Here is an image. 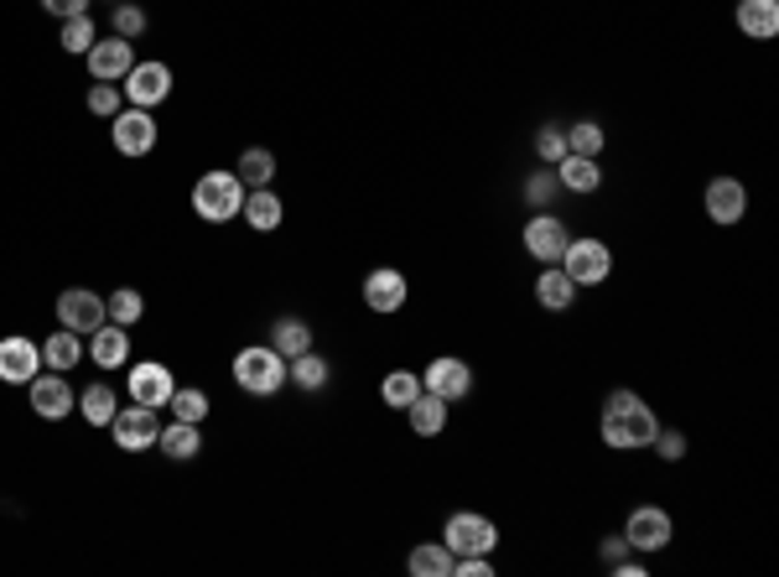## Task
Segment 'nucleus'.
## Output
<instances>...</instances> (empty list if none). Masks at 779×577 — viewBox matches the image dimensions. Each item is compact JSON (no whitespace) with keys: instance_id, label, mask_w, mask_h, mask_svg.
<instances>
[{"instance_id":"f257e3e1","label":"nucleus","mask_w":779,"mask_h":577,"mask_svg":"<svg viewBox=\"0 0 779 577\" xmlns=\"http://www.w3.org/2000/svg\"><path fill=\"white\" fill-rule=\"evenodd\" d=\"M655 432H660V417L639 401L635 390H608V401H603V442L608 448L613 452L650 448Z\"/></svg>"},{"instance_id":"f03ea898","label":"nucleus","mask_w":779,"mask_h":577,"mask_svg":"<svg viewBox=\"0 0 779 577\" xmlns=\"http://www.w3.org/2000/svg\"><path fill=\"white\" fill-rule=\"evenodd\" d=\"M234 385L250 390V396H276V390L291 385V365L271 344H250V349L234 354Z\"/></svg>"},{"instance_id":"7ed1b4c3","label":"nucleus","mask_w":779,"mask_h":577,"mask_svg":"<svg viewBox=\"0 0 779 577\" xmlns=\"http://www.w3.org/2000/svg\"><path fill=\"white\" fill-rule=\"evenodd\" d=\"M244 209V182L234 172H208L192 182V213L208 225H229Z\"/></svg>"},{"instance_id":"20e7f679","label":"nucleus","mask_w":779,"mask_h":577,"mask_svg":"<svg viewBox=\"0 0 779 577\" xmlns=\"http://www.w3.org/2000/svg\"><path fill=\"white\" fill-rule=\"evenodd\" d=\"M442 546L452 551V557H493V546H499V526H493L489 515H478V510H458V515H447V526H442Z\"/></svg>"},{"instance_id":"39448f33","label":"nucleus","mask_w":779,"mask_h":577,"mask_svg":"<svg viewBox=\"0 0 779 577\" xmlns=\"http://www.w3.org/2000/svg\"><path fill=\"white\" fill-rule=\"evenodd\" d=\"M557 266L572 276L577 287H598V281H608V276H613V250H608L603 240L582 235V240H567V250H561Z\"/></svg>"},{"instance_id":"423d86ee","label":"nucleus","mask_w":779,"mask_h":577,"mask_svg":"<svg viewBox=\"0 0 779 577\" xmlns=\"http://www.w3.org/2000/svg\"><path fill=\"white\" fill-rule=\"evenodd\" d=\"M670 536H676V520H670L660 505H639V510H629V520H623L629 551H666Z\"/></svg>"},{"instance_id":"0eeeda50","label":"nucleus","mask_w":779,"mask_h":577,"mask_svg":"<svg viewBox=\"0 0 779 577\" xmlns=\"http://www.w3.org/2000/svg\"><path fill=\"white\" fill-rule=\"evenodd\" d=\"M110 141L120 157H151L157 151V120H151V110H120L110 120Z\"/></svg>"},{"instance_id":"6e6552de","label":"nucleus","mask_w":779,"mask_h":577,"mask_svg":"<svg viewBox=\"0 0 779 577\" xmlns=\"http://www.w3.org/2000/svg\"><path fill=\"white\" fill-rule=\"evenodd\" d=\"M27 396H32V411L42 421H68L79 411V396H73V385L63 380V369H52V375H37L27 385Z\"/></svg>"},{"instance_id":"1a4fd4ad","label":"nucleus","mask_w":779,"mask_h":577,"mask_svg":"<svg viewBox=\"0 0 779 577\" xmlns=\"http://www.w3.org/2000/svg\"><path fill=\"white\" fill-rule=\"evenodd\" d=\"M126 390H130V401H136V406H151V411H161V406L172 401L177 380H172V369H167V365H157V359H141V365H130Z\"/></svg>"},{"instance_id":"9d476101","label":"nucleus","mask_w":779,"mask_h":577,"mask_svg":"<svg viewBox=\"0 0 779 577\" xmlns=\"http://www.w3.org/2000/svg\"><path fill=\"white\" fill-rule=\"evenodd\" d=\"M58 322L63 328H73L79 338H89L99 328V322H110V312H104V297L89 287H68L63 297H58Z\"/></svg>"},{"instance_id":"9b49d317","label":"nucleus","mask_w":779,"mask_h":577,"mask_svg":"<svg viewBox=\"0 0 779 577\" xmlns=\"http://www.w3.org/2000/svg\"><path fill=\"white\" fill-rule=\"evenodd\" d=\"M110 432H114V442H120L126 452H146V448H157L161 421H157V411H151V406H136V401H130L126 411H114Z\"/></svg>"},{"instance_id":"f8f14e48","label":"nucleus","mask_w":779,"mask_h":577,"mask_svg":"<svg viewBox=\"0 0 779 577\" xmlns=\"http://www.w3.org/2000/svg\"><path fill=\"white\" fill-rule=\"evenodd\" d=\"M120 94L136 105V110H151V105H161V99L172 94V68L167 63H136L120 79Z\"/></svg>"},{"instance_id":"ddd939ff","label":"nucleus","mask_w":779,"mask_h":577,"mask_svg":"<svg viewBox=\"0 0 779 577\" xmlns=\"http://www.w3.org/2000/svg\"><path fill=\"white\" fill-rule=\"evenodd\" d=\"M421 390L442 396L447 406L462 401V396L473 390V365H468V359H452V354H442V359H431V365H427V375H421Z\"/></svg>"},{"instance_id":"4468645a","label":"nucleus","mask_w":779,"mask_h":577,"mask_svg":"<svg viewBox=\"0 0 779 577\" xmlns=\"http://www.w3.org/2000/svg\"><path fill=\"white\" fill-rule=\"evenodd\" d=\"M701 209H707L712 225H738L748 213V188L738 177H712V182L701 188Z\"/></svg>"},{"instance_id":"2eb2a0df","label":"nucleus","mask_w":779,"mask_h":577,"mask_svg":"<svg viewBox=\"0 0 779 577\" xmlns=\"http://www.w3.org/2000/svg\"><path fill=\"white\" fill-rule=\"evenodd\" d=\"M42 375V349H37L32 338H0V380L6 385H32Z\"/></svg>"},{"instance_id":"dca6fc26","label":"nucleus","mask_w":779,"mask_h":577,"mask_svg":"<svg viewBox=\"0 0 779 577\" xmlns=\"http://www.w3.org/2000/svg\"><path fill=\"white\" fill-rule=\"evenodd\" d=\"M520 240H526V256H530V260H541V266H557L572 235H567V225H561L557 213H536Z\"/></svg>"},{"instance_id":"f3484780","label":"nucleus","mask_w":779,"mask_h":577,"mask_svg":"<svg viewBox=\"0 0 779 577\" xmlns=\"http://www.w3.org/2000/svg\"><path fill=\"white\" fill-rule=\"evenodd\" d=\"M83 58H89V73H94V83H120L130 68H136V42H126V37H110V42H94Z\"/></svg>"},{"instance_id":"a211bd4d","label":"nucleus","mask_w":779,"mask_h":577,"mask_svg":"<svg viewBox=\"0 0 779 577\" xmlns=\"http://www.w3.org/2000/svg\"><path fill=\"white\" fill-rule=\"evenodd\" d=\"M406 276L390 271V266H380V271H369L364 276V307L369 312H400L406 307Z\"/></svg>"},{"instance_id":"6ab92c4d","label":"nucleus","mask_w":779,"mask_h":577,"mask_svg":"<svg viewBox=\"0 0 779 577\" xmlns=\"http://www.w3.org/2000/svg\"><path fill=\"white\" fill-rule=\"evenodd\" d=\"M89 359L99 369H126L130 365V334L120 322H99L94 334H89Z\"/></svg>"},{"instance_id":"aec40b11","label":"nucleus","mask_w":779,"mask_h":577,"mask_svg":"<svg viewBox=\"0 0 779 577\" xmlns=\"http://www.w3.org/2000/svg\"><path fill=\"white\" fill-rule=\"evenodd\" d=\"M732 21L748 42H769V37H779V0H738Z\"/></svg>"},{"instance_id":"412c9836","label":"nucleus","mask_w":779,"mask_h":577,"mask_svg":"<svg viewBox=\"0 0 779 577\" xmlns=\"http://www.w3.org/2000/svg\"><path fill=\"white\" fill-rule=\"evenodd\" d=\"M577 281L561 266H541V276H536V302L546 307V312H567V307L577 302Z\"/></svg>"},{"instance_id":"4be33fe9","label":"nucleus","mask_w":779,"mask_h":577,"mask_svg":"<svg viewBox=\"0 0 779 577\" xmlns=\"http://www.w3.org/2000/svg\"><path fill=\"white\" fill-rule=\"evenodd\" d=\"M551 172H557V182L567 192H598L603 188V167H598V157H572V151H567Z\"/></svg>"},{"instance_id":"5701e85b","label":"nucleus","mask_w":779,"mask_h":577,"mask_svg":"<svg viewBox=\"0 0 779 577\" xmlns=\"http://www.w3.org/2000/svg\"><path fill=\"white\" fill-rule=\"evenodd\" d=\"M244 219H250V229H260V235H271V229H281V219H287V209H281V198H276L271 188H250L244 192Z\"/></svg>"},{"instance_id":"b1692460","label":"nucleus","mask_w":779,"mask_h":577,"mask_svg":"<svg viewBox=\"0 0 779 577\" xmlns=\"http://www.w3.org/2000/svg\"><path fill=\"white\" fill-rule=\"evenodd\" d=\"M157 448L172 458V464H192L198 452H203V432L192 427V421H172V427H161Z\"/></svg>"},{"instance_id":"393cba45","label":"nucleus","mask_w":779,"mask_h":577,"mask_svg":"<svg viewBox=\"0 0 779 577\" xmlns=\"http://www.w3.org/2000/svg\"><path fill=\"white\" fill-rule=\"evenodd\" d=\"M406 417H411L416 437H437L447 427V401H442V396H431V390H421V396L406 406Z\"/></svg>"},{"instance_id":"a878e982","label":"nucleus","mask_w":779,"mask_h":577,"mask_svg":"<svg viewBox=\"0 0 779 577\" xmlns=\"http://www.w3.org/2000/svg\"><path fill=\"white\" fill-rule=\"evenodd\" d=\"M79 359H83V338L73 334V328H63V334H48V338H42V365H48V369H63V375H68V369L79 365Z\"/></svg>"},{"instance_id":"bb28decb","label":"nucleus","mask_w":779,"mask_h":577,"mask_svg":"<svg viewBox=\"0 0 779 577\" xmlns=\"http://www.w3.org/2000/svg\"><path fill=\"white\" fill-rule=\"evenodd\" d=\"M406 573L411 577H452V551H447L442 541H421L406 557Z\"/></svg>"},{"instance_id":"cd10ccee","label":"nucleus","mask_w":779,"mask_h":577,"mask_svg":"<svg viewBox=\"0 0 779 577\" xmlns=\"http://www.w3.org/2000/svg\"><path fill=\"white\" fill-rule=\"evenodd\" d=\"M333 380V365H328V359H322V354H297V359H291V385H297V390H307V396H318L322 385Z\"/></svg>"},{"instance_id":"c85d7f7f","label":"nucleus","mask_w":779,"mask_h":577,"mask_svg":"<svg viewBox=\"0 0 779 577\" xmlns=\"http://www.w3.org/2000/svg\"><path fill=\"white\" fill-rule=\"evenodd\" d=\"M271 349H276V354H281V359H287V365H291L297 354H307V349H312V328H307L302 318H281V322H276V328H271Z\"/></svg>"},{"instance_id":"c756f323","label":"nucleus","mask_w":779,"mask_h":577,"mask_svg":"<svg viewBox=\"0 0 779 577\" xmlns=\"http://www.w3.org/2000/svg\"><path fill=\"white\" fill-rule=\"evenodd\" d=\"M79 411H83L89 427H110L114 411H120V396H114L110 385H89V390L79 396Z\"/></svg>"},{"instance_id":"7c9ffc66","label":"nucleus","mask_w":779,"mask_h":577,"mask_svg":"<svg viewBox=\"0 0 779 577\" xmlns=\"http://www.w3.org/2000/svg\"><path fill=\"white\" fill-rule=\"evenodd\" d=\"M239 182L244 188H271V177H276V157L266 151V146H250L244 157H239Z\"/></svg>"},{"instance_id":"2f4dec72","label":"nucleus","mask_w":779,"mask_h":577,"mask_svg":"<svg viewBox=\"0 0 779 577\" xmlns=\"http://www.w3.org/2000/svg\"><path fill=\"white\" fill-rule=\"evenodd\" d=\"M380 396H384V406L406 411V406L421 396V375H416V369H390V375H384V385H380Z\"/></svg>"},{"instance_id":"473e14b6","label":"nucleus","mask_w":779,"mask_h":577,"mask_svg":"<svg viewBox=\"0 0 779 577\" xmlns=\"http://www.w3.org/2000/svg\"><path fill=\"white\" fill-rule=\"evenodd\" d=\"M603 126L598 120H577V126H567V151L572 157H603Z\"/></svg>"},{"instance_id":"72a5a7b5","label":"nucleus","mask_w":779,"mask_h":577,"mask_svg":"<svg viewBox=\"0 0 779 577\" xmlns=\"http://www.w3.org/2000/svg\"><path fill=\"white\" fill-rule=\"evenodd\" d=\"M167 411H172L177 421H192V427H203V417H208V396H203V390H192V385H177V390H172V401H167Z\"/></svg>"},{"instance_id":"f704fd0d","label":"nucleus","mask_w":779,"mask_h":577,"mask_svg":"<svg viewBox=\"0 0 779 577\" xmlns=\"http://www.w3.org/2000/svg\"><path fill=\"white\" fill-rule=\"evenodd\" d=\"M104 312H110V322H120V328H130V322H141L146 302H141V291L136 287H120L104 297Z\"/></svg>"},{"instance_id":"c9c22d12","label":"nucleus","mask_w":779,"mask_h":577,"mask_svg":"<svg viewBox=\"0 0 779 577\" xmlns=\"http://www.w3.org/2000/svg\"><path fill=\"white\" fill-rule=\"evenodd\" d=\"M536 157H541L546 167H557V161L567 157V126H557V120H551V126L536 130Z\"/></svg>"},{"instance_id":"e433bc0d","label":"nucleus","mask_w":779,"mask_h":577,"mask_svg":"<svg viewBox=\"0 0 779 577\" xmlns=\"http://www.w3.org/2000/svg\"><path fill=\"white\" fill-rule=\"evenodd\" d=\"M58 42H63V52H89L99 42L94 37V21L89 17H68L63 21V37H58Z\"/></svg>"},{"instance_id":"4c0bfd02","label":"nucleus","mask_w":779,"mask_h":577,"mask_svg":"<svg viewBox=\"0 0 779 577\" xmlns=\"http://www.w3.org/2000/svg\"><path fill=\"white\" fill-rule=\"evenodd\" d=\"M89 110H94L99 120H114V115L126 110V94H120V83H94V89H89Z\"/></svg>"},{"instance_id":"58836bf2","label":"nucleus","mask_w":779,"mask_h":577,"mask_svg":"<svg viewBox=\"0 0 779 577\" xmlns=\"http://www.w3.org/2000/svg\"><path fill=\"white\" fill-rule=\"evenodd\" d=\"M557 192H561L557 172H530V177H526V203H530V209H546V203H551Z\"/></svg>"},{"instance_id":"ea45409f","label":"nucleus","mask_w":779,"mask_h":577,"mask_svg":"<svg viewBox=\"0 0 779 577\" xmlns=\"http://www.w3.org/2000/svg\"><path fill=\"white\" fill-rule=\"evenodd\" d=\"M141 32H146V11L141 6H130V0H120V6H114V37L136 42Z\"/></svg>"},{"instance_id":"a19ab883","label":"nucleus","mask_w":779,"mask_h":577,"mask_svg":"<svg viewBox=\"0 0 779 577\" xmlns=\"http://www.w3.org/2000/svg\"><path fill=\"white\" fill-rule=\"evenodd\" d=\"M650 448L660 452L666 464H681V458H686V437H681V432H655V442H650Z\"/></svg>"},{"instance_id":"79ce46f5","label":"nucleus","mask_w":779,"mask_h":577,"mask_svg":"<svg viewBox=\"0 0 779 577\" xmlns=\"http://www.w3.org/2000/svg\"><path fill=\"white\" fill-rule=\"evenodd\" d=\"M42 11H48V17H58V21L89 17V0H42Z\"/></svg>"},{"instance_id":"37998d69","label":"nucleus","mask_w":779,"mask_h":577,"mask_svg":"<svg viewBox=\"0 0 779 577\" xmlns=\"http://www.w3.org/2000/svg\"><path fill=\"white\" fill-rule=\"evenodd\" d=\"M613 573H619V577H645V573H650V567H645V561H639V557H629V551H623V557L613 561Z\"/></svg>"},{"instance_id":"c03bdc74","label":"nucleus","mask_w":779,"mask_h":577,"mask_svg":"<svg viewBox=\"0 0 779 577\" xmlns=\"http://www.w3.org/2000/svg\"><path fill=\"white\" fill-rule=\"evenodd\" d=\"M623 551H629V541H623V536H608V541H603V561H608V567H613Z\"/></svg>"}]
</instances>
